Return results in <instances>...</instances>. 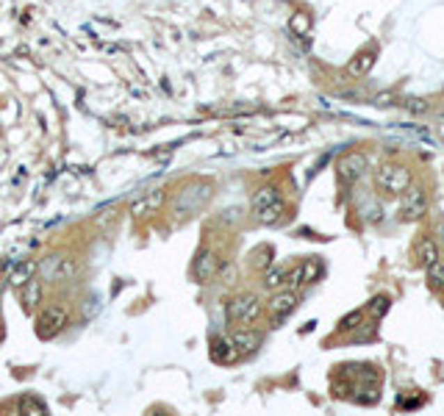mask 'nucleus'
Wrapping results in <instances>:
<instances>
[{
    "label": "nucleus",
    "mask_w": 444,
    "mask_h": 416,
    "mask_svg": "<svg viewBox=\"0 0 444 416\" xmlns=\"http://www.w3.org/2000/svg\"><path fill=\"white\" fill-rule=\"evenodd\" d=\"M264 314H267V305L253 291H241V294L230 297L225 305V319L233 328H255Z\"/></svg>",
    "instance_id": "nucleus-1"
},
{
    "label": "nucleus",
    "mask_w": 444,
    "mask_h": 416,
    "mask_svg": "<svg viewBox=\"0 0 444 416\" xmlns=\"http://www.w3.org/2000/svg\"><path fill=\"white\" fill-rule=\"evenodd\" d=\"M414 184V173L406 161H383L375 170V189L383 198H400Z\"/></svg>",
    "instance_id": "nucleus-2"
},
{
    "label": "nucleus",
    "mask_w": 444,
    "mask_h": 416,
    "mask_svg": "<svg viewBox=\"0 0 444 416\" xmlns=\"http://www.w3.org/2000/svg\"><path fill=\"white\" fill-rule=\"evenodd\" d=\"M212 192H214V184H212V181H203V178H195V181L184 184V186L178 189L175 200H173V214H175L178 219H189L195 211H200V208L209 203Z\"/></svg>",
    "instance_id": "nucleus-3"
},
{
    "label": "nucleus",
    "mask_w": 444,
    "mask_h": 416,
    "mask_svg": "<svg viewBox=\"0 0 444 416\" xmlns=\"http://www.w3.org/2000/svg\"><path fill=\"white\" fill-rule=\"evenodd\" d=\"M370 170V153L356 147V150H347L336 159V178L342 186H353L364 173Z\"/></svg>",
    "instance_id": "nucleus-4"
},
{
    "label": "nucleus",
    "mask_w": 444,
    "mask_h": 416,
    "mask_svg": "<svg viewBox=\"0 0 444 416\" xmlns=\"http://www.w3.org/2000/svg\"><path fill=\"white\" fill-rule=\"evenodd\" d=\"M39 272L47 283H70L81 272V261L75 255H50V261L39 264Z\"/></svg>",
    "instance_id": "nucleus-5"
},
{
    "label": "nucleus",
    "mask_w": 444,
    "mask_h": 416,
    "mask_svg": "<svg viewBox=\"0 0 444 416\" xmlns=\"http://www.w3.org/2000/svg\"><path fill=\"white\" fill-rule=\"evenodd\" d=\"M267 305V314H269V322L272 328H278L286 317H292L300 305V289H278V291H269V300L264 303Z\"/></svg>",
    "instance_id": "nucleus-6"
},
{
    "label": "nucleus",
    "mask_w": 444,
    "mask_h": 416,
    "mask_svg": "<svg viewBox=\"0 0 444 416\" xmlns=\"http://www.w3.org/2000/svg\"><path fill=\"white\" fill-rule=\"evenodd\" d=\"M70 325V311L64 305H45L36 311V336L39 339H56Z\"/></svg>",
    "instance_id": "nucleus-7"
},
{
    "label": "nucleus",
    "mask_w": 444,
    "mask_h": 416,
    "mask_svg": "<svg viewBox=\"0 0 444 416\" xmlns=\"http://www.w3.org/2000/svg\"><path fill=\"white\" fill-rule=\"evenodd\" d=\"M431 208V192L425 184H411L403 195H400V214L406 222H414V219H422Z\"/></svg>",
    "instance_id": "nucleus-8"
},
{
    "label": "nucleus",
    "mask_w": 444,
    "mask_h": 416,
    "mask_svg": "<svg viewBox=\"0 0 444 416\" xmlns=\"http://www.w3.org/2000/svg\"><path fill=\"white\" fill-rule=\"evenodd\" d=\"M378 56H381V45H378V42H367L364 47H358V50L347 58L344 72H347L350 78H367V75L372 72Z\"/></svg>",
    "instance_id": "nucleus-9"
},
{
    "label": "nucleus",
    "mask_w": 444,
    "mask_h": 416,
    "mask_svg": "<svg viewBox=\"0 0 444 416\" xmlns=\"http://www.w3.org/2000/svg\"><path fill=\"white\" fill-rule=\"evenodd\" d=\"M222 269V258L214 247H200L198 255L192 258V278L198 283H212Z\"/></svg>",
    "instance_id": "nucleus-10"
},
{
    "label": "nucleus",
    "mask_w": 444,
    "mask_h": 416,
    "mask_svg": "<svg viewBox=\"0 0 444 416\" xmlns=\"http://www.w3.org/2000/svg\"><path fill=\"white\" fill-rule=\"evenodd\" d=\"M439 258H442V244L436 241V236L422 233V236L414 241V247H411V261H414V266L425 269L428 264H434V261H439Z\"/></svg>",
    "instance_id": "nucleus-11"
},
{
    "label": "nucleus",
    "mask_w": 444,
    "mask_h": 416,
    "mask_svg": "<svg viewBox=\"0 0 444 416\" xmlns=\"http://www.w3.org/2000/svg\"><path fill=\"white\" fill-rule=\"evenodd\" d=\"M230 344L236 347V353L244 358V355H253L261 344H264V333L255 330V328H233L230 330Z\"/></svg>",
    "instance_id": "nucleus-12"
},
{
    "label": "nucleus",
    "mask_w": 444,
    "mask_h": 416,
    "mask_svg": "<svg viewBox=\"0 0 444 416\" xmlns=\"http://www.w3.org/2000/svg\"><path fill=\"white\" fill-rule=\"evenodd\" d=\"M164 200H167L164 189L148 192V195H142V198L131 206V216H134V219H148V216H153V214H159V211H161Z\"/></svg>",
    "instance_id": "nucleus-13"
},
{
    "label": "nucleus",
    "mask_w": 444,
    "mask_h": 416,
    "mask_svg": "<svg viewBox=\"0 0 444 416\" xmlns=\"http://www.w3.org/2000/svg\"><path fill=\"white\" fill-rule=\"evenodd\" d=\"M19 303H22V311L25 314H36L45 303V286L39 278H31L22 289H19Z\"/></svg>",
    "instance_id": "nucleus-14"
},
{
    "label": "nucleus",
    "mask_w": 444,
    "mask_h": 416,
    "mask_svg": "<svg viewBox=\"0 0 444 416\" xmlns=\"http://www.w3.org/2000/svg\"><path fill=\"white\" fill-rule=\"evenodd\" d=\"M212 361L214 364H233V361H239L241 355L236 353V347L230 344V339L228 336H214L212 339Z\"/></svg>",
    "instance_id": "nucleus-15"
},
{
    "label": "nucleus",
    "mask_w": 444,
    "mask_h": 416,
    "mask_svg": "<svg viewBox=\"0 0 444 416\" xmlns=\"http://www.w3.org/2000/svg\"><path fill=\"white\" fill-rule=\"evenodd\" d=\"M283 195H280V186L278 184H267V186H258L255 192H253V198H250V208H253V214H258L261 208L272 206L275 200H280Z\"/></svg>",
    "instance_id": "nucleus-16"
},
{
    "label": "nucleus",
    "mask_w": 444,
    "mask_h": 416,
    "mask_svg": "<svg viewBox=\"0 0 444 416\" xmlns=\"http://www.w3.org/2000/svg\"><path fill=\"white\" fill-rule=\"evenodd\" d=\"M286 214H289V203L280 198V200H275L272 206L261 208V211L255 214V222H258V225H278Z\"/></svg>",
    "instance_id": "nucleus-17"
},
{
    "label": "nucleus",
    "mask_w": 444,
    "mask_h": 416,
    "mask_svg": "<svg viewBox=\"0 0 444 416\" xmlns=\"http://www.w3.org/2000/svg\"><path fill=\"white\" fill-rule=\"evenodd\" d=\"M36 272H39V264L28 258V261H19V264L14 266V272L8 275V280H11V286H14V289H22L31 278H36Z\"/></svg>",
    "instance_id": "nucleus-18"
},
{
    "label": "nucleus",
    "mask_w": 444,
    "mask_h": 416,
    "mask_svg": "<svg viewBox=\"0 0 444 416\" xmlns=\"http://www.w3.org/2000/svg\"><path fill=\"white\" fill-rule=\"evenodd\" d=\"M286 275H289V266H269V269H264L261 286H264L267 291H278V289H286Z\"/></svg>",
    "instance_id": "nucleus-19"
},
{
    "label": "nucleus",
    "mask_w": 444,
    "mask_h": 416,
    "mask_svg": "<svg viewBox=\"0 0 444 416\" xmlns=\"http://www.w3.org/2000/svg\"><path fill=\"white\" fill-rule=\"evenodd\" d=\"M311 28H314V17H311L306 8H297V11L289 17V31H292L294 36H308Z\"/></svg>",
    "instance_id": "nucleus-20"
},
{
    "label": "nucleus",
    "mask_w": 444,
    "mask_h": 416,
    "mask_svg": "<svg viewBox=\"0 0 444 416\" xmlns=\"http://www.w3.org/2000/svg\"><path fill=\"white\" fill-rule=\"evenodd\" d=\"M364 322H367V311H364V308H356V311H350V314H344V317L339 319L336 333H339V336H344V333H356Z\"/></svg>",
    "instance_id": "nucleus-21"
},
{
    "label": "nucleus",
    "mask_w": 444,
    "mask_h": 416,
    "mask_svg": "<svg viewBox=\"0 0 444 416\" xmlns=\"http://www.w3.org/2000/svg\"><path fill=\"white\" fill-rule=\"evenodd\" d=\"M425 280H428V289H431V291L442 294L444 291V261L442 258L425 266Z\"/></svg>",
    "instance_id": "nucleus-22"
},
{
    "label": "nucleus",
    "mask_w": 444,
    "mask_h": 416,
    "mask_svg": "<svg viewBox=\"0 0 444 416\" xmlns=\"http://www.w3.org/2000/svg\"><path fill=\"white\" fill-rule=\"evenodd\" d=\"M300 266H303V286H308V283H317V280L325 275V264H322V258H317V255L306 258Z\"/></svg>",
    "instance_id": "nucleus-23"
},
{
    "label": "nucleus",
    "mask_w": 444,
    "mask_h": 416,
    "mask_svg": "<svg viewBox=\"0 0 444 416\" xmlns=\"http://www.w3.org/2000/svg\"><path fill=\"white\" fill-rule=\"evenodd\" d=\"M400 106H403L411 117H425V114L434 111V103H431L428 97H414V95H411V97H403Z\"/></svg>",
    "instance_id": "nucleus-24"
},
{
    "label": "nucleus",
    "mask_w": 444,
    "mask_h": 416,
    "mask_svg": "<svg viewBox=\"0 0 444 416\" xmlns=\"http://www.w3.org/2000/svg\"><path fill=\"white\" fill-rule=\"evenodd\" d=\"M372 319H383L389 311H392V297L389 294H375L370 303H367V308H364Z\"/></svg>",
    "instance_id": "nucleus-25"
},
{
    "label": "nucleus",
    "mask_w": 444,
    "mask_h": 416,
    "mask_svg": "<svg viewBox=\"0 0 444 416\" xmlns=\"http://www.w3.org/2000/svg\"><path fill=\"white\" fill-rule=\"evenodd\" d=\"M17 408H19V414H33V416H42L45 411H47V408H45V403H42V400H36V397H19Z\"/></svg>",
    "instance_id": "nucleus-26"
},
{
    "label": "nucleus",
    "mask_w": 444,
    "mask_h": 416,
    "mask_svg": "<svg viewBox=\"0 0 444 416\" xmlns=\"http://www.w3.org/2000/svg\"><path fill=\"white\" fill-rule=\"evenodd\" d=\"M397 100H400V95H397L395 89H383V92H375L370 103H372L375 109H389V106H395Z\"/></svg>",
    "instance_id": "nucleus-27"
},
{
    "label": "nucleus",
    "mask_w": 444,
    "mask_h": 416,
    "mask_svg": "<svg viewBox=\"0 0 444 416\" xmlns=\"http://www.w3.org/2000/svg\"><path fill=\"white\" fill-rule=\"evenodd\" d=\"M303 286V266L294 264L289 266V275H286V289H300Z\"/></svg>",
    "instance_id": "nucleus-28"
},
{
    "label": "nucleus",
    "mask_w": 444,
    "mask_h": 416,
    "mask_svg": "<svg viewBox=\"0 0 444 416\" xmlns=\"http://www.w3.org/2000/svg\"><path fill=\"white\" fill-rule=\"evenodd\" d=\"M425 406V397H397V408H420Z\"/></svg>",
    "instance_id": "nucleus-29"
},
{
    "label": "nucleus",
    "mask_w": 444,
    "mask_h": 416,
    "mask_svg": "<svg viewBox=\"0 0 444 416\" xmlns=\"http://www.w3.org/2000/svg\"><path fill=\"white\" fill-rule=\"evenodd\" d=\"M434 233H436V241H439V244H444V219H439V222H436Z\"/></svg>",
    "instance_id": "nucleus-30"
},
{
    "label": "nucleus",
    "mask_w": 444,
    "mask_h": 416,
    "mask_svg": "<svg viewBox=\"0 0 444 416\" xmlns=\"http://www.w3.org/2000/svg\"><path fill=\"white\" fill-rule=\"evenodd\" d=\"M436 120H439V122L444 125V106H439V109H436Z\"/></svg>",
    "instance_id": "nucleus-31"
},
{
    "label": "nucleus",
    "mask_w": 444,
    "mask_h": 416,
    "mask_svg": "<svg viewBox=\"0 0 444 416\" xmlns=\"http://www.w3.org/2000/svg\"><path fill=\"white\" fill-rule=\"evenodd\" d=\"M6 339V325H3V317H0V342Z\"/></svg>",
    "instance_id": "nucleus-32"
}]
</instances>
